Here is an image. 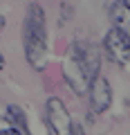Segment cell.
<instances>
[{"mask_svg":"<svg viewBox=\"0 0 130 135\" xmlns=\"http://www.w3.org/2000/svg\"><path fill=\"white\" fill-rule=\"evenodd\" d=\"M23 47L29 65L34 70H45L47 61V25H45V9L40 5H29L23 25Z\"/></svg>","mask_w":130,"mask_h":135,"instance_id":"6da1fadb","label":"cell"},{"mask_svg":"<svg viewBox=\"0 0 130 135\" xmlns=\"http://www.w3.org/2000/svg\"><path fill=\"white\" fill-rule=\"evenodd\" d=\"M45 119H47V126L52 133L56 135H70V133H81V128L72 124V117H70L67 108L63 104V99L58 97H52L47 101V108H45Z\"/></svg>","mask_w":130,"mask_h":135,"instance_id":"7a4b0ae2","label":"cell"},{"mask_svg":"<svg viewBox=\"0 0 130 135\" xmlns=\"http://www.w3.org/2000/svg\"><path fill=\"white\" fill-rule=\"evenodd\" d=\"M103 47H106V54L112 63L128 65V61H130V36L126 29H119V27L108 29L106 38H103Z\"/></svg>","mask_w":130,"mask_h":135,"instance_id":"3957f363","label":"cell"},{"mask_svg":"<svg viewBox=\"0 0 130 135\" xmlns=\"http://www.w3.org/2000/svg\"><path fill=\"white\" fill-rule=\"evenodd\" d=\"M70 56L79 63L83 72L94 81L99 77V70H101V56H99V50L92 43H85V41H79L70 47Z\"/></svg>","mask_w":130,"mask_h":135,"instance_id":"277c9868","label":"cell"},{"mask_svg":"<svg viewBox=\"0 0 130 135\" xmlns=\"http://www.w3.org/2000/svg\"><path fill=\"white\" fill-rule=\"evenodd\" d=\"M90 106L94 113H106L112 104V88H110V81L96 77L94 81L90 83Z\"/></svg>","mask_w":130,"mask_h":135,"instance_id":"5b68a950","label":"cell"},{"mask_svg":"<svg viewBox=\"0 0 130 135\" xmlns=\"http://www.w3.org/2000/svg\"><path fill=\"white\" fill-rule=\"evenodd\" d=\"M63 77H65V81L70 83V88H72L76 95H85L87 88H90V83H92V79L79 68V63L74 61L72 56H67L65 63H63Z\"/></svg>","mask_w":130,"mask_h":135,"instance_id":"8992f818","label":"cell"},{"mask_svg":"<svg viewBox=\"0 0 130 135\" xmlns=\"http://www.w3.org/2000/svg\"><path fill=\"white\" fill-rule=\"evenodd\" d=\"M110 20L115 27L130 32V5H128V0H117L110 7Z\"/></svg>","mask_w":130,"mask_h":135,"instance_id":"52a82bcc","label":"cell"},{"mask_svg":"<svg viewBox=\"0 0 130 135\" xmlns=\"http://www.w3.org/2000/svg\"><path fill=\"white\" fill-rule=\"evenodd\" d=\"M2 119L9 122L11 126H16V128H18L23 135L29 133V128H27V117H25V113L20 110L18 106H9V108L5 110V115H2Z\"/></svg>","mask_w":130,"mask_h":135,"instance_id":"ba28073f","label":"cell"},{"mask_svg":"<svg viewBox=\"0 0 130 135\" xmlns=\"http://www.w3.org/2000/svg\"><path fill=\"white\" fill-rule=\"evenodd\" d=\"M18 133H20V131L16 128V126H14V128H2V131H0V135H18Z\"/></svg>","mask_w":130,"mask_h":135,"instance_id":"9c48e42d","label":"cell"},{"mask_svg":"<svg viewBox=\"0 0 130 135\" xmlns=\"http://www.w3.org/2000/svg\"><path fill=\"white\" fill-rule=\"evenodd\" d=\"M5 68V56H2V52H0V70Z\"/></svg>","mask_w":130,"mask_h":135,"instance_id":"30bf717a","label":"cell"},{"mask_svg":"<svg viewBox=\"0 0 130 135\" xmlns=\"http://www.w3.org/2000/svg\"><path fill=\"white\" fill-rule=\"evenodd\" d=\"M2 27H5V16H0V32H2Z\"/></svg>","mask_w":130,"mask_h":135,"instance_id":"8fae6325","label":"cell"}]
</instances>
